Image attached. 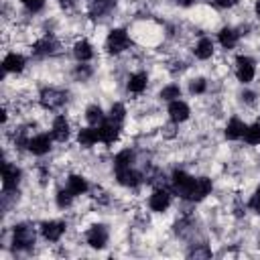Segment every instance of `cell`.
<instances>
[{
  "label": "cell",
  "mask_w": 260,
  "mask_h": 260,
  "mask_svg": "<svg viewBox=\"0 0 260 260\" xmlns=\"http://www.w3.org/2000/svg\"><path fill=\"white\" fill-rule=\"evenodd\" d=\"M114 2H116V0H93V6H91V12L100 16V14H104L106 10H110V8L114 6Z\"/></svg>",
  "instance_id": "obj_29"
},
{
  "label": "cell",
  "mask_w": 260,
  "mask_h": 260,
  "mask_svg": "<svg viewBox=\"0 0 260 260\" xmlns=\"http://www.w3.org/2000/svg\"><path fill=\"white\" fill-rule=\"evenodd\" d=\"M244 140L248 144H260V124H252L244 132Z\"/></svg>",
  "instance_id": "obj_26"
},
{
  "label": "cell",
  "mask_w": 260,
  "mask_h": 260,
  "mask_svg": "<svg viewBox=\"0 0 260 260\" xmlns=\"http://www.w3.org/2000/svg\"><path fill=\"white\" fill-rule=\"evenodd\" d=\"M85 118H87V122H89L91 126H100V124L106 120V116H104V112H102L100 106H89V108L85 110Z\"/></svg>",
  "instance_id": "obj_25"
},
{
  "label": "cell",
  "mask_w": 260,
  "mask_h": 260,
  "mask_svg": "<svg viewBox=\"0 0 260 260\" xmlns=\"http://www.w3.org/2000/svg\"><path fill=\"white\" fill-rule=\"evenodd\" d=\"M254 73H256V67H254V61L246 55H240L238 61H236V75L242 83H250L254 79Z\"/></svg>",
  "instance_id": "obj_5"
},
{
  "label": "cell",
  "mask_w": 260,
  "mask_h": 260,
  "mask_svg": "<svg viewBox=\"0 0 260 260\" xmlns=\"http://www.w3.org/2000/svg\"><path fill=\"white\" fill-rule=\"evenodd\" d=\"M171 183H173V191L175 193H179L183 199H189L191 191H193V185H195V177H191V175H187L183 171H175Z\"/></svg>",
  "instance_id": "obj_3"
},
{
  "label": "cell",
  "mask_w": 260,
  "mask_h": 260,
  "mask_svg": "<svg viewBox=\"0 0 260 260\" xmlns=\"http://www.w3.org/2000/svg\"><path fill=\"white\" fill-rule=\"evenodd\" d=\"M24 57L22 55H18V53H8L6 57H4V61H2V67H4V71H8V73H20L22 69H24Z\"/></svg>",
  "instance_id": "obj_15"
},
{
  "label": "cell",
  "mask_w": 260,
  "mask_h": 260,
  "mask_svg": "<svg viewBox=\"0 0 260 260\" xmlns=\"http://www.w3.org/2000/svg\"><path fill=\"white\" fill-rule=\"evenodd\" d=\"M177 2H179V6H191L195 0H177Z\"/></svg>",
  "instance_id": "obj_38"
},
{
  "label": "cell",
  "mask_w": 260,
  "mask_h": 260,
  "mask_svg": "<svg viewBox=\"0 0 260 260\" xmlns=\"http://www.w3.org/2000/svg\"><path fill=\"white\" fill-rule=\"evenodd\" d=\"M124 116H126V108L122 106V104H114L112 106V110H110V120H114V122H122L124 120Z\"/></svg>",
  "instance_id": "obj_31"
},
{
  "label": "cell",
  "mask_w": 260,
  "mask_h": 260,
  "mask_svg": "<svg viewBox=\"0 0 260 260\" xmlns=\"http://www.w3.org/2000/svg\"><path fill=\"white\" fill-rule=\"evenodd\" d=\"M85 240L91 248H104L108 242V230L106 225H91L85 234Z\"/></svg>",
  "instance_id": "obj_8"
},
{
  "label": "cell",
  "mask_w": 260,
  "mask_h": 260,
  "mask_svg": "<svg viewBox=\"0 0 260 260\" xmlns=\"http://www.w3.org/2000/svg\"><path fill=\"white\" fill-rule=\"evenodd\" d=\"M51 136L59 142L69 138V122L65 120V116H57L53 120V128H51Z\"/></svg>",
  "instance_id": "obj_16"
},
{
  "label": "cell",
  "mask_w": 260,
  "mask_h": 260,
  "mask_svg": "<svg viewBox=\"0 0 260 260\" xmlns=\"http://www.w3.org/2000/svg\"><path fill=\"white\" fill-rule=\"evenodd\" d=\"M51 138L53 136H49V134H37V136H32V138H28V144H26V148L32 152V154H45V152H49L51 150Z\"/></svg>",
  "instance_id": "obj_9"
},
{
  "label": "cell",
  "mask_w": 260,
  "mask_h": 260,
  "mask_svg": "<svg viewBox=\"0 0 260 260\" xmlns=\"http://www.w3.org/2000/svg\"><path fill=\"white\" fill-rule=\"evenodd\" d=\"M98 132H100V140L106 142V144H112L118 140V134H120V124L114 122V120H104L100 126H98Z\"/></svg>",
  "instance_id": "obj_7"
},
{
  "label": "cell",
  "mask_w": 260,
  "mask_h": 260,
  "mask_svg": "<svg viewBox=\"0 0 260 260\" xmlns=\"http://www.w3.org/2000/svg\"><path fill=\"white\" fill-rule=\"evenodd\" d=\"M132 158H134V154L130 152V150H122L116 158H114V169H120V167H130L132 165Z\"/></svg>",
  "instance_id": "obj_28"
},
{
  "label": "cell",
  "mask_w": 260,
  "mask_h": 260,
  "mask_svg": "<svg viewBox=\"0 0 260 260\" xmlns=\"http://www.w3.org/2000/svg\"><path fill=\"white\" fill-rule=\"evenodd\" d=\"M65 93L61 91V89H55V87H45L43 91H41V104H43V108H47V110H57V108H61L63 104H65Z\"/></svg>",
  "instance_id": "obj_4"
},
{
  "label": "cell",
  "mask_w": 260,
  "mask_h": 260,
  "mask_svg": "<svg viewBox=\"0 0 260 260\" xmlns=\"http://www.w3.org/2000/svg\"><path fill=\"white\" fill-rule=\"evenodd\" d=\"M116 179H118L120 185H126V187H136V185L142 181L140 173H136V171L132 169V165H130V167H120V169H116Z\"/></svg>",
  "instance_id": "obj_10"
},
{
  "label": "cell",
  "mask_w": 260,
  "mask_h": 260,
  "mask_svg": "<svg viewBox=\"0 0 260 260\" xmlns=\"http://www.w3.org/2000/svg\"><path fill=\"white\" fill-rule=\"evenodd\" d=\"M12 244L16 250H28L35 244V230L28 223H18L14 225L12 232Z\"/></svg>",
  "instance_id": "obj_1"
},
{
  "label": "cell",
  "mask_w": 260,
  "mask_h": 260,
  "mask_svg": "<svg viewBox=\"0 0 260 260\" xmlns=\"http://www.w3.org/2000/svg\"><path fill=\"white\" fill-rule=\"evenodd\" d=\"M75 75H77V77H87V75H89V69H87L85 65H83V67H77Z\"/></svg>",
  "instance_id": "obj_36"
},
{
  "label": "cell",
  "mask_w": 260,
  "mask_h": 260,
  "mask_svg": "<svg viewBox=\"0 0 260 260\" xmlns=\"http://www.w3.org/2000/svg\"><path fill=\"white\" fill-rule=\"evenodd\" d=\"M238 32L234 30V28H221L219 30V43H221V47L223 49H232V47H236V43H238Z\"/></svg>",
  "instance_id": "obj_23"
},
{
  "label": "cell",
  "mask_w": 260,
  "mask_h": 260,
  "mask_svg": "<svg viewBox=\"0 0 260 260\" xmlns=\"http://www.w3.org/2000/svg\"><path fill=\"white\" fill-rule=\"evenodd\" d=\"M250 207H252L256 213H260V189L252 195V199H250Z\"/></svg>",
  "instance_id": "obj_34"
},
{
  "label": "cell",
  "mask_w": 260,
  "mask_h": 260,
  "mask_svg": "<svg viewBox=\"0 0 260 260\" xmlns=\"http://www.w3.org/2000/svg\"><path fill=\"white\" fill-rule=\"evenodd\" d=\"M73 197H75V195H73L69 189H63V191L57 193V205H59V207H69L71 201H73Z\"/></svg>",
  "instance_id": "obj_30"
},
{
  "label": "cell",
  "mask_w": 260,
  "mask_h": 260,
  "mask_svg": "<svg viewBox=\"0 0 260 260\" xmlns=\"http://www.w3.org/2000/svg\"><path fill=\"white\" fill-rule=\"evenodd\" d=\"M41 232H43L45 240L57 242V240L63 236V232H65V223H63V221H45V223L41 225Z\"/></svg>",
  "instance_id": "obj_12"
},
{
  "label": "cell",
  "mask_w": 260,
  "mask_h": 260,
  "mask_svg": "<svg viewBox=\"0 0 260 260\" xmlns=\"http://www.w3.org/2000/svg\"><path fill=\"white\" fill-rule=\"evenodd\" d=\"M209 193H211V181H209L207 177H197L189 201H201V199L207 197Z\"/></svg>",
  "instance_id": "obj_11"
},
{
  "label": "cell",
  "mask_w": 260,
  "mask_h": 260,
  "mask_svg": "<svg viewBox=\"0 0 260 260\" xmlns=\"http://www.w3.org/2000/svg\"><path fill=\"white\" fill-rule=\"evenodd\" d=\"M128 47H130V37H128V32L124 28H114L106 39V49L112 55H118Z\"/></svg>",
  "instance_id": "obj_2"
},
{
  "label": "cell",
  "mask_w": 260,
  "mask_h": 260,
  "mask_svg": "<svg viewBox=\"0 0 260 260\" xmlns=\"http://www.w3.org/2000/svg\"><path fill=\"white\" fill-rule=\"evenodd\" d=\"M67 189H69L73 195H81V193L87 191V181H85L83 177H79V175H71L69 181H67Z\"/></svg>",
  "instance_id": "obj_24"
},
{
  "label": "cell",
  "mask_w": 260,
  "mask_h": 260,
  "mask_svg": "<svg viewBox=\"0 0 260 260\" xmlns=\"http://www.w3.org/2000/svg\"><path fill=\"white\" fill-rule=\"evenodd\" d=\"M28 10H32V12H37V10H41L43 8V4H45V0H20Z\"/></svg>",
  "instance_id": "obj_33"
},
{
  "label": "cell",
  "mask_w": 260,
  "mask_h": 260,
  "mask_svg": "<svg viewBox=\"0 0 260 260\" xmlns=\"http://www.w3.org/2000/svg\"><path fill=\"white\" fill-rule=\"evenodd\" d=\"M55 51H57V41L53 37H45L35 45V55H53Z\"/></svg>",
  "instance_id": "obj_19"
},
{
  "label": "cell",
  "mask_w": 260,
  "mask_h": 260,
  "mask_svg": "<svg viewBox=\"0 0 260 260\" xmlns=\"http://www.w3.org/2000/svg\"><path fill=\"white\" fill-rule=\"evenodd\" d=\"M73 55H75V59L77 61H89L91 57H93V49H91V45L87 43V41H79V43H75V47H73Z\"/></svg>",
  "instance_id": "obj_20"
},
{
  "label": "cell",
  "mask_w": 260,
  "mask_h": 260,
  "mask_svg": "<svg viewBox=\"0 0 260 260\" xmlns=\"http://www.w3.org/2000/svg\"><path fill=\"white\" fill-rule=\"evenodd\" d=\"M256 14H258V16H260V0H258V2H256Z\"/></svg>",
  "instance_id": "obj_39"
},
{
  "label": "cell",
  "mask_w": 260,
  "mask_h": 260,
  "mask_svg": "<svg viewBox=\"0 0 260 260\" xmlns=\"http://www.w3.org/2000/svg\"><path fill=\"white\" fill-rule=\"evenodd\" d=\"M211 55H213V43H211V39L203 37V39L195 45V57H197V59H209Z\"/></svg>",
  "instance_id": "obj_22"
},
{
  "label": "cell",
  "mask_w": 260,
  "mask_h": 260,
  "mask_svg": "<svg viewBox=\"0 0 260 260\" xmlns=\"http://www.w3.org/2000/svg\"><path fill=\"white\" fill-rule=\"evenodd\" d=\"M246 128H248V126H246L240 118H232V120L228 122V126H225V138H230V140H238V138L244 136Z\"/></svg>",
  "instance_id": "obj_17"
},
{
  "label": "cell",
  "mask_w": 260,
  "mask_h": 260,
  "mask_svg": "<svg viewBox=\"0 0 260 260\" xmlns=\"http://www.w3.org/2000/svg\"><path fill=\"white\" fill-rule=\"evenodd\" d=\"M77 140L81 146H91L100 140V132H98V128H81L77 134Z\"/></svg>",
  "instance_id": "obj_21"
},
{
  "label": "cell",
  "mask_w": 260,
  "mask_h": 260,
  "mask_svg": "<svg viewBox=\"0 0 260 260\" xmlns=\"http://www.w3.org/2000/svg\"><path fill=\"white\" fill-rule=\"evenodd\" d=\"M169 116H171V120L173 122H185L187 118H189V106L185 104V102H181V100H173L171 102V106H169Z\"/></svg>",
  "instance_id": "obj_14"
},
{
  "label": "cell",
  "mask_w": 260,
  "mask_h": 260,
  "mask_svg": "<svg viewBox=\"0 0 260 260\" xmlns=\"http://www.w3.org/2000/svg\"><path fill=\"white\" fill-rule=\"evenodd\" d=\"M215 4L221 6V8H232V6L238 4V0H215Z\"/></svg>",
  "instance_id": "obj_35"
},
{
  "label": "cell",
  "mask_w": 260,
  "mask_h": 260,
  "mask_svg": "<svg viewBox=\"0 0 260 260\" xmlns=\"http://www.w3.org/2000/svg\"><path fill=\"white\" fill-rule=\"evenodd\" d=\"M18 183H20V169L16 165L4 162V167H2V187H4V191L16 189Z\"/></svg>",
  "instance_id": "obj_6"
},
{
  "label": "cell",
  "mask_w": 260,
  "mask_h": 260,
  "mask_svg": "<svg viewBox=\"0 0 260 260\" xmlns=\"http://www.w3.org/2000/svg\"><path fill=\"white\" fill-rule=\"evenodd\" d=\"M146 81H148V77H146V73H134V75H130V79H128V91L130 93H142L144 89H146Z\"/></svg>",
  "instance_id": "obj_18"
},
{
  "label": "cell",
  "mask_w": 260,
  "mask_h": 260,
  "mask_svg": "<svg viewBox=\"0 0 260 260\" xmlns=\"http://www.w3.org/2000/svg\"><path fill=\"white\" fill-rule=\"evenodd\" d=\"M148 205H150L152 211H165V209L171 205V195H169V191H165V189H156V191L150 195Z\"/></svg>",
  "instance_id": "obj_13"
},
{
  "label": "cell",
  "mask_w": 260,
  "mask_h": 260,
  "mask_svg": "<svg viewBox=\"0 0 260 260\" xmlns=\"http://www.w3.org/2000/svg\"><path fill=\"white\" fill-rule=\"evenodd\" d=\"M160 98H162V100H169V102H173V100H179V98H181V87H179V85H175V83H171V85L162 87V91H160Z\"/></svg>",
  "instance_id": "obj_27"
},
{
  "label": "cell",
  "mask_w": 260,
  "mask_h": 260,
  "mask_svg": "<svg viewBox=\"0 0 260 260\" xmlns=\"http://www.w3.org/2000/svg\"><path fill=\"white\" fill-rule=\"evenodd\" d=\"M205 87H207V83H205V79H193L191 83H189V89H191V93H203L205 91Z\"/></svg>",
  "instance_id": "obj_32"
},
{
  "label": "cell",
  "mask_w": 260,
  "mask_h": 260,
  "mask_svg": "<svg viewBox=\"0 0 260 260\" xmlns=\"http://www.w3.org/2000/svg\"><path fill=\"white\" fill-rule=\"evenodd\" d=\"M242 98H244L248 104H252V102H254V93H252V91H244V93H242Z\"/></svg>",
  "instance_id": "obj_37"
}]
</instances>
